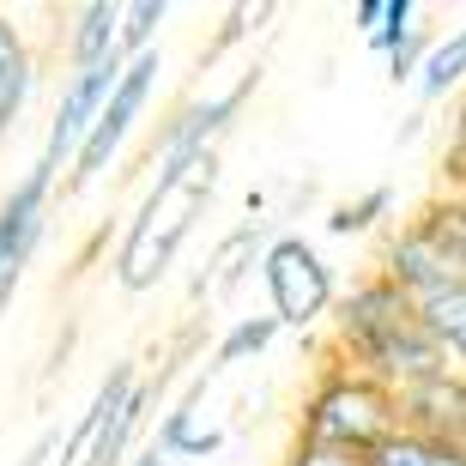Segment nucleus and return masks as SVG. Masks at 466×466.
Listing matches in <instances>:
<instances>
[{"label":"nucleus","instance_id":"obj_1","mask_svg":"<svg viewBox=\"0 0 466 466\" xmlns=\"http://www.w3.org/2000/svg\"><path fill=\"white\" fill-rule=\"evenodd\" d=\"M328 333H333V363L381 381L388 394H406L412 381H431L436 370H449L418 303L406 291H394L381 273H363L351 291H339Z\"/></svg>","mask_w":466,"mask_h":466},{"label":"nucleus","instance_id":"obj_2","mask_svg":"<svg viewBox=\"0 0 466 466\" xmlns=\"http://www.w3.org/2000/svg\"><path fill=\"white\" fill-rule=\"evenodd\" d=\"M212 188H218V157L200 164V170L182 182V188H146L139 194V212L127 218V237L116 248V285L121 291H152L157 279L176 267L182 242L194 237V218L212 207Z\"/></svg>","mask_w":466,"mask_h":466},{"label":"nucleus","instance_id":"obj_3","mask_svg":"<svg viewBox=\"0 0 466 466\" xmlns=\"http://www.w3.org/2000/svg\"><path fill=\"white\" fill-rule=\"evenodd\" d=\"M394 431H400L394 394L381 381L346 370V363H328L315 376V388L303 394V412H297V442H321V449L358 454V461Z\"/></svg>","mask_w":466,"mask_h":466},{"label":"nucleus","instance_id":"obj_4","mask_svg":"<svg viewBox=\"0 0 466 466\" xmlns=\"http://www.w3.org/2000/svg\"><path fill=\"white\" fill-rule=\"evenodd\" d=\"M260 91V67H242L237 86H218V91H194L188 104L176 109L164 127H157L152 152H146V188H182L200 164H212L218 157V139L230 134V121H237V109L248 104Z\"/></svg>","mask_w":466,"mask_h":466},{"label":"nucleus","instance_id":"obj_5","mask_svg":"<svg viewBox=\"0 0 466 466\" xmlns=\"http://www.w3.org/2000/svg\"><path fill=\"white\" fill-rule=\"evenodd\" d=\"M260 285H267V315L279 321V333L321 328L333 315V303H339V279H333L328 255L297 230H285V237H273L260 248Z\"/></svg>","mask_w":466,"mask_h":466},{"label":"nucleus","instance_id":"obj_6","mask_svg":"<svg viewBox=\"0 0 466 466\" xmlns=\"http://www.w3.org/2000/svg\"><path fill=\"white\" fill-rule=\"evenodd\" d=\"M376 273L388 279L394 291H406L412 303H431V297L466 285V267H461V255H454V242L442 237V225H436L424 207H418L412 218L394 230V237L381 242Z\"/></svg>","mask_w":466,"mask_h":466},{"label":"nucleus","instance_id":"obj_7","mask_svg":"<svg viewBox=\"0 0 466 466\" xmlns=\"http://www.w3.org/2000/svg\"><path fill=\"white\" fill-rule=\"evenodd\" d=\"M157 73H164L157 49L152 55H134V61L121 67V79H116V91H109L104 116L91 121L86 146H79V157H73V170H67V194H86L91 182H104V170L116 164V152L127 146V134H134V121L146 116V104H152Z\"/></svg>","mask_w":466,"mask_h":466},{"label":"nucleus","instance_id":"obj_8","mask_svg":"<svg viewBox=\"0 0 466 466\" xmlns=\"http://www.w3.org/2000/svg\"><path fill=\"white\" fill-rule=\"evenodd\" d=\"M121 55H109V61H97V67H79L61 79V97H55V116H49V134H43V152H36L31 170H43L49 182H61V170H73V157H79V146H86L91 121L104 116L109 91H116L121 79Z\"/></svg>","mask_w":466,"mask_h":466},{"label":"nucleus","instance_id":"obj_9","mask_svg":"<svg viewBox=\"0 0 466 466\" xmlns=\"http://www.w3.org/2000/svg\"><path fill=\"white\" fill-rule=\"evenodd\" d=\"M400 406V431L418 436H442L466 449V376L461 370H436L431 381H412L406 394H394Z\"/></svg>","mask_w":466,"mask_h":466},{"label":"nucleus","instance_id":"obj_10","mask_svg":"<svg viewBox=\"0 0 466 466\" xmlns=\"http://www.w3.org/2000/svg\"><path fill=\"white\" fill-rule=\"evenodd\" d=\"M207 381H212V370L188 376L182 400L157 418V436H152L157 454H170V461H212V454L225 449V431H212V424L200 431V424H194V418H200V400H207Z\"/></svg>","mask_w":466,"mask_h":466},{"label":"nucleus","instance_id":"obj_11","mask_svg":"<svg viewBox=\"0 0 466 466\" xmlns=\"http://www.w3.org/2000/svg\"><path fill=\"white\" fill-rule=\"evenodd\" d=\"M134 388H139V370L127 358L121 363H109V376L97 381V394H91V406L79 412V424L67 431V442H61V466H86L91 461V449H97V436H104V424L134 400Z\"/></svg>","mask_w":466,"mask_h":466},{"label":"nucleus","instance_id":"obj_12","mask_svg":"<svg viewBox=\"0 0 466 466\" xmlns=\"http://www.w3.org/2000/svg\"><path fill=\"white\" fill-rule=\"evenodd\" d=\"M36 73H43V61H36L25 25H18L13 13H0V121H6V127H13V121L31 109Z\"/></svg>","mask_w":466,"mask_h":466},{"label":"nucleus","instance_id":"obj_13","mask_svg":"<svg viewBox=\"0 0 466 466\" xmlns=\"http://www.w3.org/2000/svg\"><path fill=\"white\" fill-rule=\"evenodd\" d=\"M121 55V0H86L67 13V73Z\"/></svg>","mask_w":466,"mask_h":466},{"label":"nucleus","instance_id":"obj_14","mask_svg":"<svg viewBox=\"0 0 466 466\" xmlns=\"http://www.w3.org/2000/svg\"><path fill=\"white\" fill-rule=\"evenodd\" d=\"M412 86L424 104H449L454 91L466 86V25H449L442 36H431V55H424Z\"/></svg>","mask_w":466,"mask_h":466},{"label":"nucleus","instance_id":"obj_15","mask_svg":"<svg viewBox=\"0 0 466 466\" xmlns=\"http://www.w3.org/2000/svg\"><path fill=\"white\" fill-rule=\"evenodd\" d=\"M152 394H157L152 381H139L134 400L104 424V436H97V449H91L86 466H127V461H134V454H139V431H146V412H152Z\"/></svg>","mask_w":466,"mask_h":466},{"label":"nucleus","instance_id":"obj_16","mask_svg":"<svg viewBox=\"0 0 466 466\" xmlns=\"http://www.w3.org/2000/svg\"><path fill=\"white\" fill-rule=\"evenodd\" d=\"M363 466H466V449L461 442H442V436L394 431V436H381L376 449L363 454Z\"/></svg>","mask_w":466,"mask_h":466},{"label":"nucleus","instance_id":"obj_17","mask_svg":"<svg viewBox=\"0 0 466 466\" xmlns=\"http://www.w3.org/2000/svg\"><path fill=\"white\" fill-rule=\"evenodd\" d=\"M418 315H424V328H431V339H436V351H442V363L466 376V285H454V291L431 297V303H418Z\"/></svg>","mask_w":466,"mask_h":466},{"label":"nucleus","instance_id":"obj_18","mask_svg":"<svg viewBox=\"0 0 466 466\" xmlns=\"http://www.w3.org/2000/svg\"><path fill=\"white\" fill-rule=\"evenodd\" d=\"M273 339H279V321H273V315H237V321H230V333L212 346V363H207V370H237V363H255L260 351L273 346Z\"/></svg>","mask_w":466,"mask_h":466},{"label":"nucleus","instance_id":"obj_19","mask_svg":"<svg viewBox=\"0 0 466 466\" xmlns=\"http://www.w3.org/2000/svg\"><path fill=\"white\" fill-rule=\"evenodd\" d=\"M388 212H394V188H363L358 200L328 212V237H363V230H376Z\"/></svg>","mask_w":466,"mask_h":466},{"label":"nucleus","instance_id":"obj_20","mask_svg":"<svg viewBox=\"0 0 466 466\" xmlns=\"http://www.w3.org/2000/svg\"><path fill=\"white\" fill-rule=\"evenodd\" d=\"M164 18H170V6H164V0H134V6H121V61L152 55L157 49V31H164Z\"/></svg>","mask_w":466,"mask_h":466},{"label":"nucleus","instance_id":"obj_21","mask_svg":"<svg viewBox=\"0 0 466 466\" xmlns=\"http://www.w3.org/2000/svg\"><path fill=\"white\" fill-rule=\"evenodd\" d=\"M412 31H418V0H388V13H381V31L370 36V49H376V55H394Z\"/></svg>","mask_w":466,"mask_h":466},{"label":"nucleus","instance_id":"obj_22","mask_svg":"<svg viewBox=\"0 0 466 466\" xmlns=\"http://www.w3.org/2000/svg\"><path fill=\"white\" fill-rule=\"evenodd\" d=\"M424 55H431V31L418 25V31L406 36V43H400L394 55H388V79H394V86H412L418 67H424Z\"/></svg>","mask_w":466,"mask_h":466},{"label":"nucleus","instance_id":"obj_23","mask_svg":"<svg viewBox=\"0 0 466 466\" xmlns=\"http://www.w3.org/2000/svg\"><path fill=\"white\" fill-rule=\"evenodd\" d=\"M424 212L442 225V237L454 242V255H461V267H466V194H442V200H431Z\"/></svg>","mask_w":466,"mask_h":466},{"label":"nucleus","instance_id":"obj_24","mask_svg":"<svg viewBox=\"0 0 466 466\" xmlns=\"http://www.w3.org/2000/svg\"><path fill=\"white\" fill-rule=\"evenodd\" d=\"M260 18H267V6H260V13H255V6H230V13H225V25H218V36L207 43V61H218L225 49H237V43H242L248 31H255Z\"/></svg>","mask_w":466,"mask_h":466},{"label":"nucleus","instance_id":"obj_25","mask_svg":"<svg viewBox=\"0 0 466 466\" xmlns=\"http://www.w3.org/2000/svg\"><path fill=\"white\" fill-rule=\"evenodd\" d=\"M279 466H363L358 454H339V449H321V442H291V454Z\"/></svg>","mask_w":466,"mask_h":466},{"label":"nucleus","instance_id":"obj_26","mask_svg":"<svg viewBox=\"0 0 466 466\" xmlns=\"http://www.w3.org/2000/svg\"><path fill=\"white\" fill-rule=\"evenodd\" d=\"M381 13H388V0H358V6H351V25H358L363 43H370V36L381 31Z\"/></svg>","mask_w":466,"mask_h":466},{"label":"nucleus","instance_id":"obj_27","mask_svg":"<svg viewBox=\"0 0 466 466\" xmlns=\"http://www.w3.org/2000/svg\"><path fill=\"white\" fill-rule=\"evenodd\" d=\"M424 121H431V116H424V109H412V116H406V127H400L394 139H400V146H412V139L424 134Z\"/></svg>","mask_w":466,"mask_h":466},{"label":"nucleus","instance_id":"obj_28","mask_svg":"<svg viewBox=\"0 0 466 466\" xmlns=\"http://www.w3.org/2000/svg\"><path fill=\"white\" fill-rule=\"evenodd\" d=\"M127 466H176V461H170V454H157L152 442H146V449H139V454H134V461H127Z\"/></svg>","mask_w":466,"mask_h":466},{"label":"nucleus","instance_id":"obj_29","mask_svg":"<svg viewBox=\"0 0 466 466\" xmlns=\"http://www.w3.org/2000/svg\"><path fill=\"white\" fill-rule=\"evenodd\" d=\"M43 461H49V442H36V449L25 454V461H18V466H43Z\"/></svg>","mask_w":466,"mask_h":466},{"label":"nucleus","instance_id":"obj_30","mask_svg":"<svg viewBox=\"0 0 466 466\" xmlns=\"http://www.w3.org/2000/svg\"><path fill=\"white\" fill-rule=\"evenodd\" d=\"M449 194H466V176H454V182H449Z\"/></svg>","mask_w":466,"mask_h":466},{"label":"nucleus","instance_id":"obj_31","mask_svg":"<svg viewBox=\"0 0 466 466\" xmlns=\"http://www.w3.org/2000/svg\"><path fill=\"white\" fill-rule=\"evenodd\" d=\"M6 134H13V127H6V121H0V146H6Z\"/></svg>","mask_w":466,"mask_h":466}]
</instances>
